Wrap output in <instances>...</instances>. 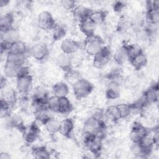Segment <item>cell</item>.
I'll list each match as a JSON object with an SVG mask.
<instances>
[{
	"mask_svg": "<svg viewBox=\"0 0 159 159\" xmlns=\"http://www.w3.org/2000/svg\"><path fill=\"white\" fill-rule=\"evenodd\" d=\"M143 96L148 104L157 102L158 99V91L157 84L153 85L148 88L143 94Z\"/></svg>",
	"mask_w": 159,
	"mask_h": 159,
	"instance_id": "24",
	"label": "cell"
},
{
	"mask_svg": "<svg viewBox=\"0 0 159 159\" xmlns=\"http://www.w3.org/2000/svg\"><path fill=\"white\" fill-rule=\"evenodd\" d=\"M1 101L10 107L16 104L17 101L16 91L11 87L5 86L1 89Z\"/></svg>",
	"mask_w": 159,
	"mask_h": 159,
	"instance_id": "8",
	"label": "cell"
},
{
	"mask_svg": "<svg viewBox=\"0 0 159 159\" xmlns=\"http://www.w3.org/2000/svg\"><path fill=\"white\" fill-rule=\"evenodd\" d=\"M55 24V20L50 12L44 11L38 15L37 26L39 29L44 30H52Z\"/></svg>",
	"mask_w": 159,
	"mask_h": 159,
	"instance_id": "3",
	"label": "cell"
},
{
	"mask_svg": "<svg viewBox=\"0 0 159 159\" xmlns=\"http://www.w3.org/2000/svg\"><path fill=\"white\" fill-rule=\"evenodd\" d=\"M111 51L107 47H103L101 50L93 57V65L96 69H101L108 63L111 58Z\"/></svg>",
	"mask_w": 159,
	"mask_h": 159,
	"instance_id": "6",
	"label": "cell"
},
{
	"mask_svg": "<svg viewBox=\"0 0 159 159\" xmlns=\"http://www.w3.org/2000/svg\"><path fill=\"white\" fill-rule=\"evenodd\" d=\"M106 18V14L104 11L101 10L99 11H94L91 12L89 19L96 25H99L102 24Z\"/></svg>",
	"mask_w": 159,
	"mask_h": 159,
	"instance_id": "25",
	"label": "cell"
},
{
	"mask_svg": "<svg viewBox=\"0 0 159 159\" xmlns=\"http://www.w3.org/2000/svg\"><path fill=\"white\" fill-rule=\"evenodd\" d=\"M115 62L118 65H122L129 60L127 45H122L117 48L113 55Z\"/></svg>",
	"mask_w": 159,
	"mask_h": 159,
	"instance_id": "14",
	"label": "cell"
},
{
	"mask_svg": "<svg viewBox=\"0 0 159 159\" xmlns=\"http://www.w3.org/2000/svg\"><path fill=\"white\" fill-rule=\"evenodd\" d=\"M14 15L11 12H7L1 15L0 18V29L1 32L13 27L12 24L14 23Z\"/></svg>",
	"mask_w": 159,
	"mask_h": 159,
	"instance_id": "20",
	"label": "cell"
},
{
	"mask_svg": "<svg viewBox=\"0 0 159 159\" xmlns=\"http://www.w3.org/2000/svg\"><path fill=\"white\" fill-rule=\"evenodd\" d=\"M103 122L94 116H91L84 123L83 130L86 134H95L103 129Z\"/></svg>",
	"mask_w": 159,
	"mask_h": 159,
	"instance_id": "5",
	"label": "cell"
},
{
	"mask_svg": "<svg viewBox=\"0 0 159 159\" xmlns=\"http://www.w3.org/2000/svg\"><path fill=\"white\" fill-rule=\"evenodd\" d=\"M27 50V48L25 43L19 40L10 45L8 53L16 55H25Z\"/></svg>",
	"mask_w": 159,
	"mask_h": 159,
	"instance_id": "21",
	"label": "cell"
},
{
	"mask_svg": "<svg viewBox=\"0 0 159 159\" xmlns=\"http://www.w3.org/2000/svg\"><path fill=\"white\" fill-rule=\"evenodd\" d=\"M24 66V65H19L6 61L4 68V73L5 76L11 78H17L18 77H19L22 68Z\"/></svg>",
	"mask_w": 159,
	"mask_h": 159,
	"instance_id": "12",
	"label": "cell"
},
{
	"mask_svg": "<svg viewBox=\"0 0 159 159\" xmlns=\"http://www.w3.org/2000/svg\"><path fill=\"white\" fill-rule=\"evenodd\" d=\"M116 107L119 113L120 119L126 118L130 114L132 111V105L125 103H120L116 105Z\"/></svg>",
	"mask_w": 159,
	"mask_h": 159,
	"instance_id": "31",
	"label": "cell"
},
{
	"mask_svg": "<svg viewBox=\"0 0 159 159\" xmlns=\"http://www.w3.org/2000/svg\"><path fill=\"white\" fill-rule=\"evenodd\" d=\"M56 61L59 68L66 72L71 69L72 55L61 53L57 57Z\"/></svg>",
	"mask_w": 159,
	"mask_h": 159,
	"instance_id": "16",
	"label": "cell"
},
{
	"mask_svg": "<svg viewBox=\"0 0 159 159\" xmlns=\"http://www.w3.org/2000/svg\"><path fill=\"white\" fill-rule=\"evenodd\" d=\"M124 84L125 86L128 88H135L139 84V78L136 75H132L128 76L124 81Z\"/></svg>",
	"mask_w": 159,
	"mask_h": 159,
	"instance_id": "36",
	"label": "cell"
},
{
	"mask_svg": "<svg viewBox=\"0 0 159 159\" xmlns=\"http://www.w3.org/2000/svg\"><path fill=\"white\" fill-rule=\"evenodd\" d=\"M129 61L135 69L140 70L147 64V58L143 52H142L129 59Z\"/></svg>",
	"mask_w": 159,
	"mask_h": 159,
	"instance_id": "23",
	"label": "cell"
},
{
	"mask_svg": "<svg viewBox=\"0 0 159 159\" xmlns=\"http://www.w3.org/2000/svg\"><path fill=\"white\" fill-rule=\"evenodd\" d=\"M23 132V137L24 140L27 143L34 142L38 137L40 132V129L37 125L34 122L27 127H25Z\"/></svg>",
	"mask_w": 159,
	"mask_h": 159,
	"instance_id": "10",
	"label": "cell"
},
{
	"mask_svg": "<svg viewBox=\"0 0 159 159\" xmlns=\"http://www.w3.org/2000/svg\"><path fill=\"white\" fill-rule=\"evenodd\" d=\"M65 78L68 83H71L73 85L75 82H76L81 78L80 77V74L78 71L71 69L66 71Z\"/></svg>",
	"mask_w": 159,
	"mask_h": 159,
	"instance_id": "37",
	"label": "cell"
},
{
	"mask_svg": "<svg viewBox=\"0 0 159 159\" xmlns=\"http://www.w3.org/2000/svg\"><path fill=\"white\" fill-rule=\"evenodd\" d=\"M45 104L47 109L52 112H58L59 98L55 96H51L47 99Z\"/></svg>",
	"mask_w": 159,
	"mask_h": 159,
	"instance_id": "32",
	"label": "cell"
},
{
	"mask_svg": "<svg viewBox=\"0 0 159 159\" xmlns=\"http://www.w3.org/2000/svg\"><path fill=\"white\" fill-rule=\"evenodd\" d=\"M69 92L68 85L64 82H58L52 87V93L53 96L58 98L65 97Z\"/></svg>",
	"mask_w": 159,
	"mask_h": 159,
	"instance_id": "22",
	"label": "cell"
},
{
	"mask_svg": "<svg viewBox=\"0 0 159 159\" xmlns=\"http://www.w3.org/2000/svg\"><path fill=\"white\" fill-rule=\"evenodd\" d=\"M49 53L48 46L44 42H39L33 45L30 50V53L31 56L38 61H41L48 56Z\"/></svg>",
	"mask_w": 159,
	"mask_h": 159,
	"instance_id": "7",
	"label": "cell"
},
{
	"mask_svg": "<svg viewBox=\"0 0 159 159\" xmlns=\"http://www.w3.org/2000/svg\"><path fill=\"white\" fill-rule=\"evenodd\" d=\"M72 110V104L68 98L62 97L59 98V106H58V113L66 114L70 112Z\"/></svg>",
	"mask_w": 159,
	"mask_h": 159,
	"instance_id": "29",
	"label": "cell"
},
{
	"mask_svg": "<svg viewBox=\"0 0 159 159\" xmlns=\"http://www.w3.org/2000/svg\"><path fill=\"white\" fill-rule=\"evenodd\" d=\"M73 91L76 98L81 99L87 98L93 91V86L87 80L80 78L73 85Z\"/></svg>",
	"mask_w": 159,
	"mask_h": 159,
	"instance_id": "1",
	"label": "cell"
},
{
	"mask_svg": "<svg viewBox=\"0 0 159 159\" xmlns=\"http://www.w3.org/2000/svg\"><path fill=\"white\" fill-rule=\"evenodd\" d=\"M60 48L62 53L72 55L78 52L80 48V45L78 43L74 40L66 39L61 42Z\"/></svg>",
	"mask_w": 159,
	"mask_h": 159,
	"instance_id": "11",
	"label": "cell"
},
{
	"mask_svg": "<svg viewBox=\"0 0 159 159\" xmlns=\"http://www.w3.org/2000/svg\"><path fill=\"white\" fill-rule=\"evenodd\" d=\"M19 37L20 35L19 31L16 29L12 27L2 32L1 42L11 45L12 43L19 40Z\"/></svg>",
	"mask_w": 159,
	"mask_h": 159,
	"instance_id": "13",
	"label": "cell"
},
{
	"mask_svg": "<svg viewBox=\"0 0 159 159\" xmlns=\"http://www.w3.org/2000/svg\"><path fill=\"white\" fill-rule=\"evenodd\" d=\"M71 12L74 20L80 24L89 18L91 10L84 6L76 5Z\"/></svg>",
	"mask_w": 159,
	"mask_h": 159,
	"instance_id": "9",
	"label": "cell"
},
{
	"mask_svg": "<svg viewBox=\"0 0 159 159\" xmlns=\"http://www.w3.org/2000/svg\"><path fill=\"white\" fill-rule=\"evenodd\" d=\"M103 47V41L102 39L99 36L95 35L86 38L84 43V50L86 53L93 57L99 53Z\"/></svg>",
	"mask_w": 159,
	"mask_h": 159,
	"instance_id": "2",
	"label": "cell"
},
{
	"mask_svg": "<svg viewBox=\"0 0 159 159\" xmlns=\"http://www.w3.org/2000/svg\"><path fill=\"white\" fill-rule=\"evenodd\" d=\"M147 19L149 24L157 25L159 22V9H156L147 6Z\"/></svg>",
	"mask_w": 159,
	"mask_h": 159,
	"instance_id": "28",
	"label": "cell"
},
{
	"mask_svg": "<svg viewBox=\"0 0 159 159\" xmlns=\"http://www.w3.org/2000/svg\"><path fill=\"white\" fill-rule=\"evenodd\" d=\"M127 51H128L129 59H130L131 58L143 52V50H142L140 45H139L137 43H132V44L127 45Z\"/></svg>",
	"mask_w": 159,
	"mask_h": 159,
	"instance_id": "35",
	"label": "cell"
},
{
	"mask_svg": "<svg viewBox=\"0 0 159 159\" xmlns=\"http://www.w3.org/2000/svg\"><path fill=\"white\" fill-rule=\"evenodd\" d=\"M60 122L57 119L50 117L44 124L46 130L50 134H54L58 132Z\"/></svg>",
	"mask_w": 159,
	"mask_h": 159,
	"instance_id": "26",
	"label": "cell"
},
{
	"mask_svg": "<svg viewBox=\"0 0 159 159\" xmlns=\"http://www.w3.org/2000/svg\"><path fill=\"white\" fill-rule=\"evenodd\" d=\"M52 37L53 40H59L65 35V29L61 25L56 24L52 29Z\"/></svg>",
	"mask_w": 159,
	"mask_h": 159,
	"instance_id": "33",
	"label": "cell"
},
{
	"mask_svg": "<svg viewBox=\"0 0 159 159\" xmlns=\"http://www.w3.org/2000/svg\"><path fill=\"white\" fill-rule=\"evenodd\" d=\"M75 125L73 120L70 118H66L60 122L58 132L63 136L68 137L73 130Z\"/></svg>",
	"mask_w": 159,
	"mask_h": 159,
	"instance_id": "18",
	"label": "cell"
},
{
	"mask_svg": "<svg viewBox=\"0 0 159 159\" xmlns=\"http://www.w3.org/2000/svg\"><path fill=\"white\" fill-rule=\"evenodd\" d=\"M60 4L63 9L71 11L76 6V2L74 1H60Z\"/></svg>",
	"mask_w": 159,
	"mask_h": 159,
	"instance_id": "38",
	"label": "cell"
},
{
	"mask_svg": "<svg viewBox=\"0 0 159 159\" xmlns=\"http://www.w3.org/2000/svg\"><path fill=\"white\" fill-rule=\"evenodd\" d=\"M79 24L80 30L86 37V38L92 37L94 35L96 25L89 18Z\"/></svg>",
	"mask_w": 159,
	"mask_h": 159,
	"instance_id": "19",
	"label": "cell"
},
{
	"mask_svg": "<svg viewBox=\"0 0 159 159\" xmlns=\"http://www.w3.org/2000/svg\"><path fill=\"white\" fill-rule=\"evenodd\" d=\"M32 154L37 158H48L50 157V152L45 147H35L32 150Z\"/></svg>",
	"mask_w": 159,
	"mask_h": 159,
	"instance_id": "34",
	"label": "cell"
},
{
	"mask_svg": "<svg viewBox=\"0 0 159 159\" xmlns=\"http://www.w3.org/2000/svg\"><path fill=\"white\" fill-rule=\"evenodd\" d=\"M120 93V88L119 82L111 81L107 86L106 97L109 99H116L119 97Z\"/></svg>",
	"mask_w": 159,
	"mask_h": 159,
	"instance_id": "17",
	"label": "cell"
},
{
	"mask_svg": "<svg viewBox=\"0 0 159 159\" xmlns=\"http://www.w3.org/2000/svg\"><path fill=\"white\" fill-rule=\"evenodd\" d=\"M104 117L106 119L111 122H116L120 119L119 113L116 106H110L105 111L104 113Z\"/></svg>",
	"mask_w": 159,
	"mask_h": 159,
	"instance_id": "30",
	"label": "cell"
},
{
	"mask_svg": "<svg viewBox=\"0 0 159 159\" xmlns=\"http://www.w3.org/2000/svg\"><path fill=\"white\" fill-rule=\"evenodd\" d=\"M147 129L140 124H134L130 133V139L133 143H139L143 136L147 132Z\"/></svg>",
	"mask_w": 159,
	"mask_h": 159,
	"instance_id": "15",
	"label": "cell"
},
{
	"mask_svg": "<svg viewBox=\"0 0 159 159\" xmlns=\"http://www.w3.org/2000/svg\"><path fill=\"white\" fill-rule=\"evenodd\" d=\"M33 84L32 77L25 75L18 77L16 80V89L22 96H27L32 89Z\"/></svg>",
	"mask_w": 159,
	"mask_h": 159,
	"instance_id": "4",
	"label": "cell"
},
{
	"mask_svg": "<svg viewBox=\"0 0 159 159\" xmlns=\"http://www.w3.org/2000/svg\"><path fill=\"white\" fill-rule=\"evenodd\" d=\"M48 98V93L43 87L37 86L34 89L32 95L33 100L46 102Z\"/></svg>",
	"mask_w": 159,
	"mask_h": 159,
	"instance_id": "27",
	"label": "cell"
}]
</instances>
